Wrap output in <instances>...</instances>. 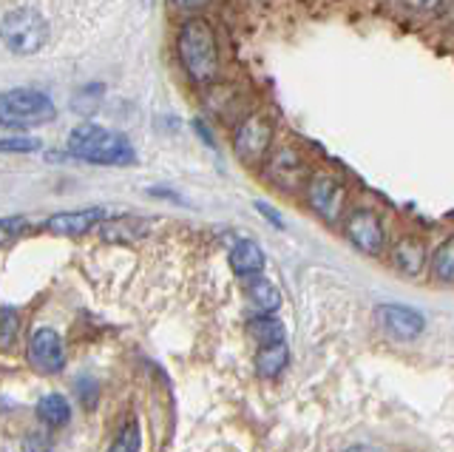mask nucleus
<instances>
[{"instance_id": "obj_14", "label": "nucleus", "mask_w": 454, "mask_h": 452, "mask_svg": "<svg viewBox=\"0 0 454 452\" xmlns=\"http://www.w3.org/2000/svg\"><path fill=\"white\" fill-rule=\"evenodd\" d=\"M245 290H247L250 305L259 310L262 316L276 313V310L281 307V293H278V288L267 276H253V279H247L245 282Z\"/></svg>"}, {"instance_id": "obj_9", "label": "nucleus", "mask_w": 454, "mask_h": 452, "mask_svg": "<svg viewBox=\"0 0 454 452\" xmlns=\"http://www.w3.org/2000/svg\"><path fill=\"white\" fill-rule=\"evenodd\" d=\"M26 361L32 364V370L40 376H54L63 370L66 353H63V338L51 328H37L32 338L26 342Z\"/></svg>"}, {"instance_id": "obj_6", "label": "nucleus", "mask_w": 454, "mask_h": 452, "mask_svg": "<svg viewBox=\"0 0 454 452\" xmlns=\"http://www.w3.org/2000/svg\"><path fill=\"white\" fill-rule=\"evenodd\" d=\"M307 202L326 225H338L344 219V210L349 202V191L344 186V179L330 174V171H312L307 179Z\"/></svg>"}, {"instance_id": "obj_22", "label": "nucleus", "mask_w": 454, "mask_h": 452, "mask_svg": "<svg viewBox=\"0 0 454 452\" xmlns=\"http://www.w3.org/2000/svg\"><path fill=\"white\" fill-rule=\"evenodd\" d=\"M40 148V139L35 137H4L0 139V154H28V151H37Z\"/></svg>"}, {"instance_id": "obj_5", "label": "nucleus", "mask_w": 454, "mask_h": 452, "mask_svg": "<svg viewBox=\"0 0 454 452\" xmlns=\"http://www.w3.org/2000/svg\"><path fill=\"white\" fill-rule=\"evenodd\" d=\"M264 177L270 179L273 188L284 194H295L307 186V179L312 177V168L304 157V151H298L295 146H278L267 154Z\"/></svg>"}, {"instance_id": "obj_10", "label": "nucleus", "mask_w": 454, "mask_h": 452, "mask_svg": "<svg viewBox=\"0 0 454 452\" xmlns=\"http://www.w3.org/2000/svg\"><path fill=\"white\" fill-rule=\"evenodd\" d=\"M375 316L383 324V330L401 338V342H411V338H418L426 330V319L420 310L406 305H378Z\"/></svg>"}, {"instance_id": "obj_19", "label": "nucleus", "mask_w": 454, "mask_h": 452, "mask_svg": "<svg viewBox=\"0 0 454 452\" xmlns=\"http://www.w3.org/2000/svg\"><path fill=\"white\" fill-rule=\"evenodd\" d=\"M432 274L446 285H454V234L437 245L432 257Z\"/></svg>"}, {"instance_id": "obj_16", "label": "nucleus", "mask_w": 454, "mask_h": 452, "mask_svg": "<svg viewBox=\"0 0 454 452\" xmlns=\"http://www.w3.org/2000/svg\"><path fill=\"white\" fill-rule=\"evenodd\" d=\"M148 234V222H139V219H111V222H103V236L108 242H125L131 245L137 239H142Z\"/></svg>"}, {"instance_id": "obj_25", "label": "nucleus", "mask_w": 454, "mask_h": 452, "mask_svg": "<svg viewBox=\"0 0 454 452\" xmlns=\"http://www.w3.org/2000/svg\"><path fill=\"white\" fill-rule=\"evenodd\" d=\"M255 208H259V210H262V214H264V217H270V219H273V225H276V228H284V222H281V217L276 214V210H273V208H267L264 202H259V205H255Z\"/></svg>"}, {"instance_id": "obj_8", "label": "nucleus", "mask_w": 454, "mask_h": 452, "mask_svg": "<svg viewBox=\"0 0 454 452\" xmlns=\"http://www.w3.org/2000/svg\"><path fill=\"white\" fill-rule=\"evenodd\" d=\"M344 234L352 248H358L366 257H378L387 248V228L372 208H352L344 217Z\"/></svg>"}, {"instance_id": "obj_26", "label": "nucleus", "mask_w": 454, "mask_h": 452, "mask_svg": "<svg viewBox=\"0 0 454 452\" xmlns=\"http://www.w3.org/2000/svg\"><path fill=\"white\" fill-rule=\"evenodd\" d=\"M344 452H378V449H372V447H349V449H344Z\"/></svg>"}, {"instance_id": "obj_1", "label": "nucleus", "mask_w": 454, "mask_h": 452, "mask_svg": "<svg viewBox=\"0 0 454 452\" xmlns=\"http://www.w3.org/2000/svg\"><path fill=\"white\" fill-rule=\"evenodd\" d=\"M68 154L82 163L114 165V168L131 165L137 160L134 146L128 143V137L108 131L103 125H94V123L77 125V129L68 134Z\"/></svg>"}, {"instance_id": "obj_18", "label": "nucleus", "mask_w": 454, "mask_h": 452, "mask_svg": "<svg viewBox=\"0 0 454 452\" xmlns=\"http://www.w3.org/2000/svg\"><path fill=\"white\" fill-rule=\"evenodd\" d=\"M247 333L259 342L262 347L281 345L284 342V324L273 316H255L247 321Z\"/></svg>"}, {"instance_id": "obj_3", "label": "nucleus", "mask_w": 454, "mask_h": 452, "mask_svg": "<svg viewBox=\"0 0 454 452\" xmlns=\"http://www.w3.org/2000/svg\"><path fill=\"white\" fill-rule=\"evenodd\" d=\"M57 115L49 94L37 89H9L0 94V125L4 129H35L46 125Z\"/></svg>"}, {"instance_id": "obj_21", "label": "nucleus", "mask_w": 454, "mask_h": 452, "mask_svg": "<svg viewBox=\"0 0 454 452\" xmlns=\"http://www.w3.org/2000/svg\"><path fill=\"white\" fill-rule=\"evenodd\" d=\"M139 444H142L139 424H137V418H128L122 424L120 435L114 438V444L108 447V452H139Z\"/></svg>"}, {"instance_id": "obj_17", "label": "nucleus", "mask_w": 454, "mask_h": 452, "mask_svg": "<svg viewBox=\"0 0 454 452\" xmlns=\"http://www.w3.org/2000/svg\"><path fill=\"white\" fill-rule=\"evenodd\" d=\"M290 361V350L287 345H270V347H262L259 356H255V370H259V376L264 378H276L284 373V367H287Z\"/></svg>"}, {"instance_id": "obj_23", "label": "nucleus", "mask_w": 454, "mask_h": 452, "mask_svg": "<svg viewBox=\"0 0 454 452\" xmlns=\"http://www.w3.org/2000/svg\"><path fill=\"white\" fill-rule=\"evenodd\" d=\"M26 228L23 219H0V245H6L9 239H14Z\"/></svg>"}, {"instance_id": "obj_20", "label": "nucleus", "mask_w": 454, "mask_h": 452, "mask_svg": "<svg viewBox=\"0 0 454 452\" xmlns=\"http://www.w3.org/2000/svg\"><path fill=\"white\" fill-rule=\"evenodd\" d=\"M20 333V313L12 307H0V350H12Z\"/></svg>"}, {"instance_id": "obj_15", "label": "nucleus", "mask_w": 454, "mask_h": 452, "mask_svg": "<svg viewBox=\"0 0 454 452\" xmlns=\"http://www.w3.org/2000/svg\"><path fill=\"white\" fill-rule=\"evenodd\" d=\"M37 418L46 424V427L57 430V427H63V424H68L71 407L60 393H49L37 401Z\"/></svg>"}, {"instance_id": "obj_7", "label": "nucleus", "mask_w": 454, "mask_h": 452, "mask_svg": "<svg viewBox=\"0 0 454 452\" xmlns=\"http://www.w3.org/2000/svg\"><path fill=\"white\" fill-rule=\"evenodd\" d=\"M273 137H276V125L264 111H253L245 120L236 125L233 134V151L236 157L245 165H259L267 160L270 148H273Z\"/></svg>"}, {"instance_id": "obj_4", "label": "nucleus", "mask_w": 454, "mask_h": 452, "mask_svg": "<svg viewBox=\"0 0 454 452\" xmlns=\"http://www.w3.org/2000/svg\"><path fill=\"white\" fill-rule=\"evenodd\" d=\"M0 40L12 54H35L49 44V23L32 6H18L0 20Z\"/></svg>"}, {"instance_id": "obj_24", "label": "nucleus", "mask_w": 454, "mask_h": 452, "mask_svg": "<svg viewBox=\"0 0 454 452\" xmlns=\"http://www.w3.org/2000/svg\"><path fill=\"white\" fill-rule=\"evenodd\" d=\"M26 452H51L49 449V441L46 438H40V435H32V438H26Z\"/></svg>"}, {"instance_id": "obj_12", "label": "nucleus", "mask_w": 454, "mask_h": 452, "mask_svg": "<svg viewBox=\"0 0 454 452\" xmlns=\"http://www.w3.org/2000/svg\"><path fill=\"white\" fill-rule=\"evenodd\" d=\"M106 210L103 208H85V210H66V214H54L46 228L51 234H63V236H74V234H85L89 228H94L97 222H103Z\"/></svg>"}, {"instance_id": "obj_13", "label": "nucleus", "mask_w": 454, "mask_h": 452, "mask_svg": "<svg viewBox=\"0 0 454 452\" xmlns=\"http://www.w3.org/2000/svg\"><path fill=\"white\" fill-rule=\"evenodd\" d=\"M231 267L245 279H253V276H262L264 271V253L262 248L253 242V239H241L231 248Z\"/></svg>"}, {"instance_id": "obj_11", "label": "nucleus", "mask_w": 454, "mask_h": 452, "mask_svg": "<svg viewBox=\"0 0 454 452\" xmlns=\"http://www.w3.org/2000/svg\"><path fill=\"white\" fill-rule=\"evenodd\" d=\"M389 259H392L397 274L415 279L423 274L426 262H429V248H426V242L418 234H403L401 239H395V245L389 250Z\"/></svg>"}, {"instance_id": "obj_2", "label": "nucleus", "mask_w": 454, "mask_h": 452, "mask_svg": "<svg viewBox=\"0 0 454 452\" xmlns=\"http://www.w3.org/2000/svg\"><path fill=\"white\" fill-rule=\"evenodd\" d=\"M179 60L184 66V72L191 75L196 83H210L219 77V44L216 32L210 29V23L205 18H191L182 23L179 29Z\"/></svg>"}]
</instances>
